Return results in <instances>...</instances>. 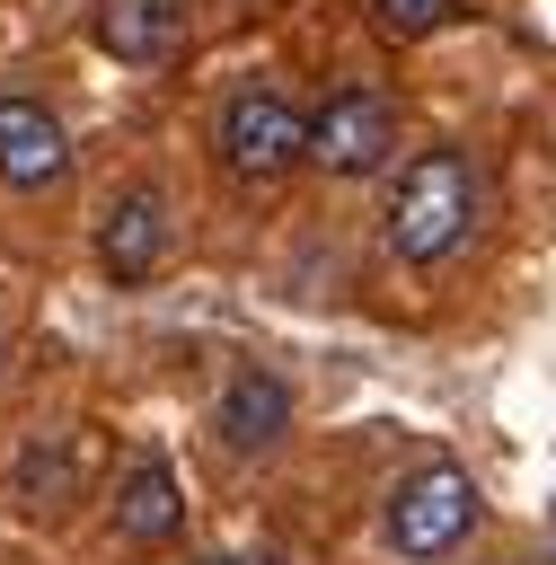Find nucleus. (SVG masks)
Returning <instances> with one entry per match:
<instances>
[{
  "label": "nucleus",
  "instance_id": "obj_9",
  "mask_svg": "<svg viewBox=\"0 0 556 565\" xmlns=\"http://www.w3.org/2000/svg\"><path fill=\"white\" fill-rule=\"evenodd\" d=\"M177 521H185L177 468H168V459H132V468H124V486H115V530L150 547V539H168Z\"/></svg>",
  "mask_w": 556,
  "mask_h": 565
},
{
  "label": "nucleus",
  "instance_id": "obj_2",
  "mask_svg": "<svg viewBox=\"0 0 556 565\" xmlns=\"http://www.w3.org/2000/svg\"><path fill=\"white\" fill-rule=\"evenodd\" d=\"M468 530H477V477H468V468H450V459L415 468V477L388 494V547H397L406 565L450 556Z\"/></svg>",
  "mask_w": 556,
  "mask_h": 565
},
{
  "label": "nucleus",
  "instance_id": "obj_12",
  "mask_svg": "<svg viewBox=\"0 0 556 565\" xmlns=\"http://www.w3.org/2000/svg\"><path fill=\"white\" fill-rule=\"evenodd\" d=\"M547 556H556V539H547Z\"/></svg>",
  "mask_w": 556,
  "mask_h": 565
},
{
  "label": "nucleus",
  "instance_id": "obj_4",
  "mask_svg": "<svg viewBox=\"0 0 556 565\" xmlns=\"http://www.w3.org/2000/svg\"><path fill=\"white\" fill-rule=\"evenodd\" d=\"M397 150V106L379 88H335L318 115H309V159L327 177H371L379 159Z\"/></svg>",
  "mask_w": 556,
  "mask_h": 565
},
{
  "label": "nucleus",
  "instance_id": "obj_10",
  "mask_svg": "<svg viewBox=\"0 0 556 565\" xmlns=\"http://www.w3.org/2000/svg\"><path fill=\"white\" fill-rule=\"evenodd\" d=\"M371 18H379L388 35H432V26L450 18V0H371Z\"/></svg>",
  "mask_w": 556,
  "mask_h": 565
},
{
  "label": "nucleus",
  "instance_id": "obj_6",
  "mask_svg": "<svg viewBox=\"0 0 556 565\" xmlns=\"http://www.w3.org/2000/svg\"><path fill=\"white\" fill-rule=\"evenodd\" d=\"M0 177L18 194H44V185L71 177V141L35 97H0Z\"/></svg>",
  "mask_w": 556,
  "mask_h": 565
},
{
  "label": "nucleus",
  "instance_id": "obj_7",
  "mask_svg": "<svg viewBox=\"0 0 556 565\" xmlns=\"http://www.w3.org/2000/svg\"><path fill=\"white\" fill-rule=\"evenodd\" d=\"M212 424H221V441H229L238 459H265V450H282V433H291V388H282L274 371H229Z\"/></svg>",
  "mask_w": 556,
  "mask_h": 565
},
{
  "label": "nucleus",
  "instance_id": "obj_3",
  "mask_svg": "<svg viewBox=\"0 0 556 565\" xmlns=\"http://www.w3.org/2000/svg\"><path fill=\"white\" fill-rule=\"evenodd\" d=\"M221 168L238 177V185H274L282 168H300L309 159V115L291 106V97H274V88H238L229 106H221Z\"/></svg>",
  "mask_w": 556,
  "mask_h": 565
},
{
  "label": "nucleus",
  "instance_id": "obj_8",
  "mask_svg": "<svg viewBox=\"0 0 556 565\" xmlns=\"http://www.w3.org/2000/svg\"><path fill=\"white\" fill-rule=\"evenodd\" d=\"M97 44L115 62H168L185 44V9L177 0H106L97 9Z\"/></svg>",
  "mask_w": 556,
  "mask_h": 565
},
{
  "label": "nucleus",
  "instance_id": "obj_5",
  "mask_svg": "<svg viewBox=\"0 0 556 565\" xmlns=\"http://www.w3.org/2000/svg\"><path fill=\"white\" fill-rule=\"evenodd\" d=\"M168 256V203L159 185H132L106 203V230H97V265L106 282H150V265Z\"/></svg>",
  "mask_w": 556,
  "mask_h": 565
},
{
  "label": "nucleus",
  "instance_id": "obj_1",
  "mask_svg": "<svg viewBox=\"0 0 556 565\" xmlns=\"http://www.w3.org/2000/svg\"><path fill=\"white\" fill-rule=\"evenodd\" d=\"M468 221H477V168H468L459 150L406 159V177H397V194H388V247H397L406 265H441V256L468 238Z\"/></svg>",
  "mask_w": 556,
  "mask_h": 565
},
{
  "label": "nucleus",
  "instance_id": "obj_11",
  "mask_svg": "<svg viewBox=\"0 0 556 565\" xmlns=\"http://www.w3.org/2000/svg\"><path fill=\"white\" fill-rule=\"evenodd\" d=\"M203 565H256V556H203Z\"/></svg>",
  "mask_w": 556,
  "mask_h": 565
}]
</instances>
